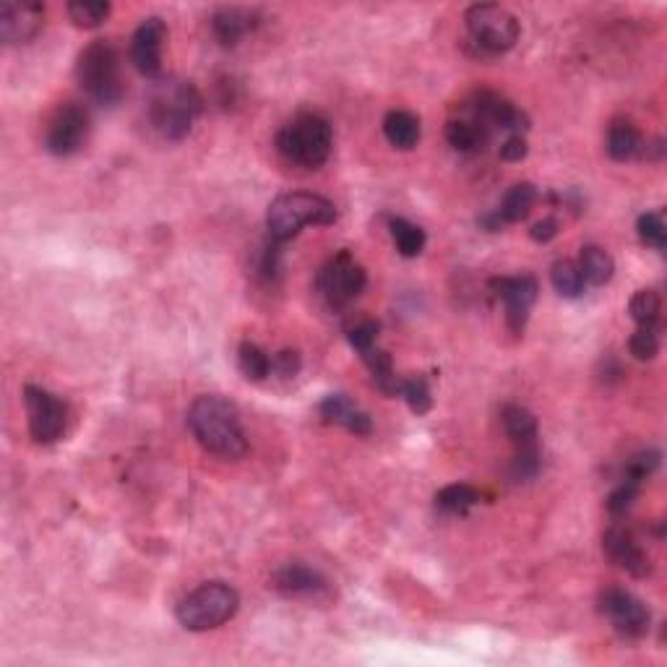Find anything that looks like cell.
<instances>
[{"label":"cell","mask_w":667,"mask_h":667,"mask_svg":"<svg viewBox=\"0 0 667 667\" xmlns=\"http://www.w3.org/2000/svg\"><path fill=\"white\" fill-rule=\"evenodd\" d=\"M188 428H191L193 438L219 459L238 462L248 454V438H245L243 423H240L238 407L217 394H206L191 404Z\"/></svg>","instance_id":"1"},{"label":"cell","mask_w":667,"mask_h":667,"mask_svg":"<svg viewBox=\"0 0 667 667\" xmlns=\"http://www.w3.org/2000/svg\"><path fill=\"white\" fill-rule=\"evenodd\" d=\"M331 146H334L331 123L318 113L295 115L277 133V152L290 165L303 167V170L324 167L331 154Z\"/></svg>","instance_id":"2"},{"label":"cell","mask_w":667,"mask_h":667,"mask_svg":"<svg viewBox=\"0 0 667 667\" xmlns=\"http://www.w3.org/2000/svg\"><path fill=\"white\" fill-rule=\"evenodd\" d=\"M337 222V206L318 193H284L271 201L266 212V230L277 243H287L308 225L326 227Z\"/></svg>","instance_id":"3"},{"label":"cell","mask_w":667,"mask_h":667,"mask_svg":"<svg viewBox=\"0 0 667 667\" xmlns=\"http://www.w3.org/2000/svg\"><path fill=\"white\" fill-rule=\"evenodd\" d=\"M76 79L94 105H118L123 100V73L113 42L94 40L92 45H86L76 60Z\"/></svg>","instance_id":"4"},{"label":"cell","mask_w":667,"mask_h":667,"mask_svg":"<svg viewBox=\"0 0 667 667\" xmlns=\"http://www.w3.org/2000/svg\"><path fill=\"white\" fill-rule=\"evenodd\" d=\"M199 89L191 81H165L159 86L149 105V120L159 136L167 141H183L193 128V120L201 113Z\"/></svg>","instance_id":"5"},{"label":"cell","mask_w":667,"mask_h":667,"mask_svg":"<svg viewBox=\"0 0 667 667\" xmlns=\"http://www.w3.org/2000/svg\"><path fill=\"white\" fill-rule=\"evenodd\" d=\"M238 608L240 597L230 584L206 582L178 602L175 618H178V623L185 631L204 634V631H214V628L232 621Z\"/></svg>","instance_id":"6"},{"label":"cell","mask_w":667,"mask_h":667,"mask_svg":"<svg viewBox=\"0 0 667 667\" xmlns=\"http://www.w3.org/2000/svg\"><path fill=\"white\" fill-rule=\"evenodd\" d=\"M469 42L488 55H501L519 40V21L496 3H477L464 14Z\"/></svg>","instance_id":"7"},{"label":"cell","mask_w":667,"mask_h":667,"mask_svg":"<svg viewBox=\"0 0 667 667\" xmlns=\"http://www.w3.org/2000/svg\"><path fill=\"white\" fill-rule=\"evenodd\" d=\"M365 282H368V277H365L363 266L357 264L352 253L339 251L337 256H331L326 261L324 269L318 271L316 287L326 305L339 311V308H347L365 290Z\"/></svg>","instance_id":"8"},{"label":"cell","mask_w":667,"mask_h":667,"mask_svg":"<svg viewBox=\"0 0 667 667\" xmlns=\"http://www.w3.org/2000/svg\"><path fill=\"white\" fill-rule=\"evenodd\" d=\"M24 407H27L29 433L37 443L47 446L63 438L66 433L68 407L63 399L50 394L42 386H24Z\"/></svg>","instance_id":"9"},{"label":"cell","mask_w":667,"mask_h":667,"mask_svg":"<svg viewBox=\"0 0 667 667\" xmlns=\"http://www.w3.org/2000/svg\"><path fill=\"white\" fill-rule=\"evenodd\" d=\"M89 139V113L76 102H66L53 113L45 131V149L53 157H71L81 152Z\"/></svg>","instance_id":"10"},{"label":"cell","mask_w":667,"mask_h":667,"mask_svg":"<svg viewBox=\"0 0 667 667\" xmlns=\"http://www.w3.org/2000/svg\"><path fill=\"white\" fill-rule=\"evenodd\" d=\"M600 613L610 621V626L623 636V639H641L649 631V608L628 589L610 587L600 592Z\"/></svg>","instance_id":"11"},{"label":"cell","mask_w":667,"mask_h":667,"mask_svg":"<svg viewBox=\"0 0 667 667\" xmlns=\"http://www.w3.org/2000/svg\"><path fill=\"white\" fill-rule=\"evenodd\" d=\"M490 290L506 305V324L514 334H522L527 326L529 311L537 300L540 284L532 274H516V277H496L490 279Z\"/></svg>","instance_id":"12"},{"label":"cell","mask_w":667,"mask_h":667,"mask_svg":"<svg viewBox=\"0 0 667 667\" xmlns=\"http://www.w3.org/2000/svg\"><path fill=\"white\" fill-rule=\"evenodd\" d=\"M469 118L477 120L485 131H514L522 133L529 128V118L506 97L496 92H477L469 102Z\"/></svg>","instance_id":"13"},{"label":"cell","mask_w":667,"mask_h":667,"mask_svg":"<svg viewBox=\"0 0 667 667\" xmlns=\"http://www.w3.org/2000/svg\"><path fill=\"white\" fill-rule=\"evenodd\" d=\"M167 40L165 21L159 16L141 21V27L131 37V63L146 79L162 76V47Z\"/></svg>","instance_id":"14"},{"label":"cell","mask_w":667,"mask_h":667,"mask_svg":"<svg viewBox=\"0 0 667 667\" xmlns=\"http://www.w3.org/2000/svg\"><path fill=\"white\" fill-rule=\"evenodd\" d=\"M45 27V8L27 0H6L0 6V37L6 45L32 42Z\"/></svg>","instance_id":"15"},{"label":"cell","mask_w":667,"mask_h":667,"mask_svg":"<svg viewBox=\"0 0 667 667\" xmlns=\"http://www.w3.org/2000/svg\"><path fill=\"white\" fill-rule=\"evenodd\" d=\"M271 589L287 600H318L329 592V582L316 568L303 563H284L269 579Z\"/></svg>","instance_id":"16"},{"label":"cell","mask_w":667,"mask_h":667,"mask_svg":"<svg viewBox=\"0 0 667 667\" xmlns=\"http://www.w3.org/2000/svg\"><path fill=\"white\" fill-rule=\"evenodd\" d=\"M602 550H605V555H608L615 566L623 568L626 574L636 576V579H644V576L652 574L649 555L641 550L636 537L631 535L626 527H610L608 532L602 535Z\"/></svg>","instance_id":"17"},{"label":"cell","mask_w":667,"mask_h":667,"mask_svg":"<svg viewBox=\"0 0 667 667\" xmlns=\"http://www.w3.org/2000/svg\"><path fill=\"white\" fill-rule=\"evenodd\" d=\"M537 204V188L532 183H516L506 196H503L501 206L488 217L480 219V225L488 227L490 232H498L503 225H514L529 217V212Z\"/></svg>","instance_id":"18"},{"label":"cell","mask_w":667,"mask_h":667,"mask_svg":"<svg viewBox=\"0 0 667 667\" xmlns=\"http://www.w3.org/2000/svg\"><path fill=\"white\" fill-rule=\"evenodd\" d=\"M318 412L329 425H339L352 436H370L373 433V423H370L368 412H363L344 394H329L324 402L318 404Z\"/></svg>","instance_id":"19"},{"label":"cell","mask_w":667,"mask_h":667,"mask_svg":"<svg viewBox=\"0 0 667 667\" xmlns=\"http://www.w3.org/2000/svg\"><path fill=\"white\" fill-rule=\"evenodd\" d=\"M253 27V14L243 8H222L212 16V34L222 47H235Z\"/></svg>","instance_id":"20"},{"label":"cell","mask_w":667,"mask_h":667,"mask_svg":"<svg viewBox=\"0 0 667 667\" xmlns=\"http://www.w3.org/2000/svg\"><path fill=\"white\" fill-rule=\"evenodd\" d=\"M605 149H608L610 159L615 162H628V159L641 157L644 149V139H641L639 128L631 120H613L608 128V139H605Z\"/></svg>","instance_id":"21"},{"label":"cell","mask_w":667,"mask_h":667,"mask_svg":"<svg viewBox=\"0 0 667 667\" xmlns=\"http://www.w3.org/2000/svg\"><path fill=\"white\" fill-rule=\"evenodd\" d=\"M420 118L407 110H391L384 118V136L394 149H402V152H410L415 149L417 141H420Z\"/></svg>","instance_id":"22"},{"label":"cell","mask_w":667,"mask_h":667,"mask_svg":"<svg viewBox=\"0 0 667 667\" xmlns=\"http://www.w3.org/2000/svg\"><path fill=\"white\" fill-rule=\"evenodd\" d=\"M501 425L503 433L511 438L514 446H532V443H537V436H540L535 415L527 407H519V404H506L503 407Z\"/></svg>","instance_id":"23"},{"label":"cell","mask_w":667,"mask_h":667,"mask_svg":"<svg viewBox=\"0 0 667 667\" xmlns=\"http://www.w3.org/2000/svg\"><path fill=\"white\" fill-rule=\"evenodd\" d=\"M579 271H582L584 284L602 287V284H608L613 279L615 261L600 245H584L582 256H579Z\"/></svg>","instance_id":"24"},{"label":"cell","mask_w":667,"mask_h":667,"mask_svg":"<svg viewBox=\"0 0 667 667\" xmlns=\"http://www.w3.org/2000/svg\"><path fill=\"white\" fill-rule=\"evenodd\" d=\"M363 360L368 365L370 376H373V384H376L378 391H384L386 397H399V391H402V378L397 376V370H394V360H391L389 352L384 350H368L363 352Z\"/></svg>","instance_id":"25"},{"label":"cell","mask_w":667,"mask_h":667,"mask_svg":"<svg viewBox=\"0 0 667 667\" xmlns=\"http://www.w3.org/2000/svg\"><path fill=\"white\" fill-rule=\"evenodd\" d=\"M490 131H485L477 120L472 118H454L446 123V141L454 146L456 152L469 154L483 149V144L488 141Z\"/></svg>","instance_id":"26"},{"label":"cell","mask_w":667,"mask_h":667,"mask_svg":"<svg viewBox=\"0 0 667 667\" xmlns=\"http://www.w3.org/2000/svg\"><path fill=\"white\" fill-rule=\"evenodd\" d=\"M477 503H480V490L467 483H451L436 493V509L451 516L467 514Z\"/></svg>","instance_id":"27"},{"label":"cell","mask_w":667,"mask_h":667,"mask_svg":"<svg viewBox=\"0 0 667 667\" xmlns=\"http://www.w3.org/2000/svg\"><path fill=\"white\" fill-rule=\"evenodd\" d=\"M389 232H391V240H394V245H397V251L402 253L404 258H415L425 251V243H428V238H425V230L423 227L412 225L410 219L394 217L389 222Z\"/></svg>","instance_id":"28"},{"label":"cell","mask_w":667,"mask_h":667,"mask_svg":"<svg viewBox=\"0 0 667 667\" xmlns=\"http://www.w3.org/2000/svg\"><path fill=\"white\" fill-rule=\"evenodd\" d=\"M550 282H553L555 292L561 295V298H579L584 292V277L582 271H579V264L574 261H555L553 269H550Z\"/></svg>","instance_id":"29"},{"label":"cell","mask_w":667,"mask_h":667,"mask_svg":"<svg viewBox=\"0 0 667 667\" xmlns=\"http://www.w3.org/2000/svg\"><path fill=\"white\" fill-rule=\"evenodd\" d=\"M238 368L248 381H266L271 376V357L258 344L243 342L238 350Z\"/></svg>","instance_id":"30"},{"label":"cell","mask_w":667,"mask_h":667,"mask_svg":"<svg viewBox=\"0 0 667 667\" xmlns=\"http://www.w3.org/2000/svg\"><path fill=\"white\" fill-rule=\"evenodd\" d=\"M113 6L107 0H73L68 3V16L79 29H97L110 16Z\"/></svg>","instance_id":"31"},{"label":"cell","mask_w":667,"mask_h":667,"mask_svg":"<svg viewBox=\"0 0 667 667\" xmlns=\"http://www.w3.org/2000/svg\"><path fill=\"white\" fill-rule=\"evenodd\" d=\"M253 274L266 284H274L282 277V253L277 248V240H269L253 253Z\"/></svg>","instance_id":"32"},{"label":"cell","mask_w":667,"mask_h":667,"mask_svg":"<svg viewBox=\"0 0 667 667\" xmlns=\"http://www.w3.org/2000/svg\"><path fill=\"white\" fill-rule=\"evenodd\" d=\"M660 295L654 290H639L628 303V316L634 318L639 326H657L660 324Z\"/></svg>","instance_id":"33"},{"label":"cell","mask_w":667,"mask_h":667,"mask_svg":"<svg viewBox=\"0 0 667 667\" xmlns=\"http://www.w3.org/2000/svg\"><path fill=\"white\" fill-rule=\"evenodd\" d=\"M399 397L407 399V404H410V410L415 412V415H428L430 407H433V391H430L428 378L423 376L402 378V391H399Z\"/></svg>","instance_id":"34"},{"label":"cell","mask_w":667,"mask_h":667,"mask_svg":"<svg viewBox=\"0 0 667 667\" xmlns=\"http://www.w3.org/2000/svg\"><path fill=\"white\" fill-rule=\"evenodd\" d=\"M628 352L636 360H654L660 352V326H639L634 337L628 339Z\"/></svg>","instance_id":"35"},{"label":"cell","mask_w":667,"mask_h":667,"mask_svg":"<svg viewBox=\"0 0 667 667\" xmlns=\"http://www.w3.org/2000/svg\"><path fill=\"white\" fill-rule=\"evenodd\" d=\"M540 443H532V446H516L514 462H511V475L514 480H532V477L540 472Z\"/></svg>","instance_id":"36"},{"label":"cell","mask_w":667,"mask_h":667,"mask_svg":"<svg viewBox=\"0 0 667 667\" xmlns=\"http://www.w3.org/2000/svg\"><path fill=\"white\" fill-rule=\"evenodd\" d=\"M636 230H639V238L647 245L657 248V251H665L667 245V227L665 219L660 212H647L641 214L639 222H636Z\"/></svg>","instance_id":"37"},{"label":"cell","mask_w":667,"mask_h":667,"mask_svg":"<svg viewBox=\"0 0 667 667\" xmlns=\"http://www.w3.org/2000/svg\"><path fill=\"white\" fill-rule=\"evenodd\" d=\"M376 339H378V321H373V318H363V321H357L355 326L347 329V342H350L360 355L373 350Z\"/></svg>","instance_id":"38"},{"label":"cell","mask_w":667,"mask_h":667,"mask_svg":"<svg viewBox=\"0 0 667 667\" xmlns=\"http://www.w3.org/2000/svg\"><path fill=\"white\" fill-rule=\"evenodd\" d=\"M639 485L636 480H628V477H623V483L618 485V488L613 490L608 496V511L613 516H621L626 514L631 506H634L636 496H639Z\"/></svg>","instance_id":"39"},{"label":"cell","mask_w":667,"mask_h":667,"mask_svg":"<svg viewBox=\"0 0 667 667\" xmlns=\"http://www.w3.org/2000/svg\"><path fill=\"white\" fill-rule=\"evenodd\" d=\"M660 467V451H641L636 454L631 462L626 464V477L628 480H647L649 475H654V469Z\"/></svg>","instance_id":"40"},{"label":"cell","mask_w":667,"mask_h":667,"mask_svg":"<svg viewBox=\"0 0 667 667\" xmlns=\"http://www.w3.org/2000/svg\"><path fill=\"white\" fill-rule=\"evenodd\" d=\"M303 368V357L298 350H282L271 357V373H277L279 378H295Z\"/></svg>","instance_id":"41"},{"label":"cell","mask_w":667,"mask_h":667,"mask_svg":"<svg viewBox=\"0 0 667 667\" xmlns=\"http://www.w3.org/2000/svg\"><path fill=\"white\" fill-rule=\"evenodd\" d=\"M527 152H529V146L522 133H514V136H509V139L501 144L503 162H522V159L527 157Z\"/></svg>","instance_id":"42"},{"label":"cell","mask_w":667,"mask_h":667,"mask_svg":"<svg viewBox=\"0 0 667 667\" xmlns=\"http://www.w3.org/2000/svg\"><path fill=\"white\" fill-rule=\"evenodd\" d=\"M558 230H561L558 219L548 217V219H542V222H537V225L529 230V235H532V240H535V243H550V240L558 235Z\"/></svg>","instance_id":"43"}]
</instances>
